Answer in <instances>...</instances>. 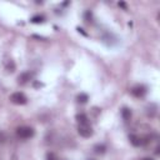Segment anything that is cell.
Instances as JSON below:
<instances>
[{
    "label": "cell",
    "mask_w": 160,
    "mask_h": 160,
    "mask_svg": "<svg viewBox=\"0 0 160 160\" xmlns=\"http://www.w3.org/2000/svg\"><path fill=\"white\" fill-rule=\"evenodd\" d=\"M16 135L20 139H30L34 136V129L30 126H20L16 129Z\"/></svg>",
    "instance_id": "cell-1"
},
{
    "label": "cell",
    "mask_w": 160,
    "mask_h": 160,
    "mask_svg": "<svg viewBox=\"0 0 160 160\" xmlns=\"http://www.w3.org/2000/svg\"><path fill=\"white\" fill-rule=\"evenodd\" d=\"M10 101L16 104V105H24V104H26L28 99L22 92L18 91V92H14V94L10 95Z\"/></svg>",
    "instance_id": "cell-2"
},
{
    "label": "cell",
    "mask_w": 160,
    "mask_h": 160,
    "mask_svg": "<svg viewBox=\"0 0 160 160\" xmlns=\"http://www.w3.org/2000/svg\"><path fill=\"white\" fill-rule=\"evenodd\" d=\"M78 132L82 138H90L92 135V129H91V126L89 124H79Z\"/></svg>",
    "instance_id": "cell-3"
},
{
    "label": "cell",
    "mask_w": 160,
    "mask_h": 160,
    "mask_svg": "<svg viewBox=\"0 0 160 160\" xmlns=\"http://www.w3.org/2000/svg\"><path fill=\"white\" fill-rule=\"evenodd\" d=\"M131 94L134 96H136V98H140V96H142L145 94V88L142 85H136V86H134L131 89Z\"/></svg>",
    "instance_id": "cell-4"
},
{
    "label": "cell",
    "mask_w": 160,
    "mask_h": 160,
    "mask_svg": "<svg viewBox=\"0 0 160 160\" xmlns=\"http://www.w3.org/2000/svg\"><path fill=\"white\" fill-rule=\"evenodd\" d=\"M129 140H130V142H131L134 146H140V145H141V138H139L138 135L131 134V135L129 136Z\"/></svg>",
    "instance_id": "cell-5"
},
{
    "label": "cell",
    "mask_w": 160,
    "mask_h": 160,
    "mask_svg": "<svg viewBox=\"0 0 160 160\" xmlns=\"http://www.w3.org/2000/svg\"><path fill=\"white\" fill-rule=\"evenodd\" d=\"M19 84H21V85H24V84H26L29 80H30V74L29 72H22L20 76H19Z\"/></svg>",
    "instance_id": "cell-6"
},
{
    "label": "cell",
    "mask_w": 160,
    "mask_h": 160,
    "mask_svg": "<svg viewBox=\"0 0 160 160\" xmlns=\"http://www.w3.org/2000/svg\"><path fill=\"white\" fill-rule=\"evenodd\" d=\"M76 120L79 121V124H88V116L85 114H78Z\"/></svg>",
    "instance_id": "cell-7"
},
{
    "label": "cell",
    "mask_w": 160,
    "mask_h": 160,
    "mask_svg": "<svg viewBox=\"0 0 160 160\" xmlns=\"http://www.w3.org/2000/svg\"><path fill=\"white\" fill-rule=\"evenodd\" d=\"M121 115H122V118H124L125 120H129V119L131 118V111H130L128 108H124V109L121 110Z\"/></svg>",
    "instance_id": "cell-8"
},
{
    "label": "cell",
    "mask_w": 160,
    "mask_h": 160,
    "mask_svg": "<svg viewBox=\"0 0 160 160\" xmlns=\"http://www.w3.org/2000/svg\"><path fill=\"white\" fill-rule=\"evenodd\" d=\"M94 150H95V152H96V154H104V152H105V150H106V148H105L104 145L98 144V145H95Z\"/></svg>",
    "instance_id": "cell-9"
},
{
    "label": "cell",
    "mask_w": 160,
    "mask_h": 160,
    "mask_svg": "<svg viewBox=\"0 0 160 160\" xmlns=\"http://www.w3.org/2000/svg\"><path fill=\"white\" fill-rule=\"evenodd\" d=\"M88 99H89V98H88L86 94H79V95H78V101L81 102V104H85V102L88 101Z\"/></svg>",
    "instance_id": "cell-10"
},
{
    "label": "cell",
    "mask_w": 160,
    "mask_h": 160,
    "mask_svg": "<svg viewBox=\"0 0 160 160\" xmlns=\"http://www.w3.org/2000/svg\"><path fill=\"white\" fill-rule=\"evenodd\" d=\"M6 70H8V71H10V72H12V71L15 70V65H14V62H12L11 60L6 62Z\"/></svg>",
    "instance_id": "cell-11"
},
{
    "label": "cell",
    "mask_w": 160,
    "mask_h": 160,
    "mask_svg": "<svg viewBox=\"0 0 160 160\" xmlns=\"http://www.w3.org/2000/svg\"><path fill=\"white\" fill-rule=\"evenodd\" d=\"M42 21H44L42 16H34L31 19V22H34V24H39V22H42Z\"/></svg>",
    "instance_id": "cell-12"
},
{
    "label": "cell",
    "mask_w": 160,
    "mask_h": 160,
    "mask_svg": "<svg viewBox=\"0 0 160 160\" xmlns=\"http://www.w3.org/2000/svg\"><path fill=\"white\" fill-rule=\"evenodd\" d=\"M46 158H48V160H58L56 155H55V154H52V152H49V154L46 155Z\"/></svg>",
    "instance_id": "cell-13"
},
{
    "label": "cell",
    "mask_w": 160,
    "mask_h": 160,
    "mask_svg": "<svg viewBox=\"0 0 160 160\" xmlns=\"http://www.w3.org/2000/svg\"><path fill=\"white\" fill-rule=\"evenodd\" d=\"M119 6H121V8L126 9V5H125V2H119Z\"/></svg>",
    "instance_id": "cell-14"
},
{
    "label": "cell",
    "mask_w": 160,
    "mask_h": 160,
    "mask_svg": "<svg viewBox=\"0 0 160 160\" xmlns=\"http://www.w3.org/2000/svg\"><path fill=\"white\" fill-rule=\"evenodd\" d=\"M140 160H154L152 158H142V159H140Z\"/></svg>",
    "instance_id": "cell-15"
},
{
    "label": "cell",
    "mask_w": 160,
    "mask_h": 160,
    "mask_svg": "<svg viewBox=\"0 0 160 160\" xmlns=\"http://www.w3.org/2000/svg\"><path fill=\"white\" fill-rule=\"evenodd\" d=\"M0 139H1V142H4V134H0Z\"/></svg>",
    "instance_id": "cell-16"
}]
</instances>
